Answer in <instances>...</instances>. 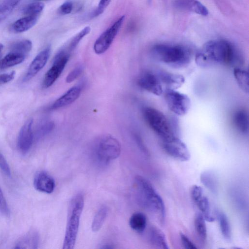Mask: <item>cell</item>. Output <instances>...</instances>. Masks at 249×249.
<instances>
[{
	"mask_svg": "<svg viewBox=\"0 0 249 249\" xmlns=\"http://www.w3.org/2000/svg\"><path fill=\"white\" fill-rule=\"evenodd\" d=\"M195 60L197 65L208 68L217 65L239 67L241 56L230 42L223 39L213 40L205 43L196 53Z\"/></svg>",
	"mask_w": 249,
	"mask_h": 249,
	"instance_id": "1",
	"label": "cell"
},
{
	"mask_svg": "<svg viewBox=\"0 0 249 249\" xmlns=\"http://www.w3.org/2000/svg\"><path fill=\"white\" fill-rule=\"evenodd\" d=\"M138 199L144 208L154 213L161 223L165 218L164 202L151 183L144 178L138 176L135 179Z\"/></svg>",
	"mask_w": 249,
	"mask_h": 249,
	"instance_id": "2",
	"label": "cell"
},
{
	"mask_svg": "<svg viewBox=\"0 0 249 249\" xmlns=\"http://www.w3.org/2000/svg\"><path fill=\"white\" fill-rule=\"evenodd\" d=\"M151 53L157 60L174 68H182L189 64L192 53L181 45L157 44L153 46Z\"/></svg>",
	"mask_w": 249,
	"mask_h": 249,
	"instance_id": "3",
	"label": "cell"
},
{
	"mask_svg": "<svg viewBox=\"0 0 249 249\" xmlns=\"http://www.w3.org/2000/svg\"><path fill=\"white\" fill-rule=\"evenodd\" d=\"M84 205L82 194H76L71 200L69 208L63 249H71L74 247Z\"/></svg>",
	"mask_w": 249,
	"mask_h": 249,
	"instance_id": "4",
	"label": "cell"
},
{
	"mask_svg": "<svg viewBox=\"0 0 249 249\" xmlns=\"http://www.w3.org/2000/svg\"><path fill=\"white\" fill-rule=\"evenodd\" d=\"M121 152L119 142L110 135H104L97 138L92 147L94 160L101 166L106 165L117 159Z\"/></svg>",
	"mask_w": 249,
	"mask_h": 249,
	"instance_id": "5",
	"label": "cell"
},
{
	"mask_svg": "<svg viewBox=\"0 0 249 249\" xmlns=\"http://www.w3.org/2000/svg\"><path fill=\"white\" fill-rule=\"evenodd\" d=\"M142 113L148 126L161 140L177 136L171 122L162 112L153 107H146Z\"/></svg>",
	"mask_w": 249,
	"mask_h": 249,
	"instance_id": "6",
	"label": "cell"
},
{
	"mask_svg": "<svg viewBox=\"0 0 249 249\" xmlns=\"http://www.w3.org/2000/svg\"><path fill=\"white\" fill-rule=\"evenodd\" d=\"M164 92L166 104L172 112L179 116L187 113L191 106V100L187 95L174 89Z\"/></svg>",
	"mask_w": 249,
	"mask_h": 249,
	"instance_id": "7",
	"label": "cell"
},
{
	"mask_svg": "<svg viewBox=\"0 0 249 249\" xmlns=\"http://www.w3.org/2000/svg\"><path fill=\"white\" fill-rule=\"evenodd\" d=\"M70 53L66 50L60 51L54 56L53 63L46 73L43 85L45 88L51 87L58 78L69 61Z\"/></svg>",
	"mask_w": 249,
	"mask_h": 249,
	"instance_id": "8",
	"label": "cell"
},
{
	"mask_svg": "<svg viewBox=\"0 0 249 249\" xmlns=\"http://www.w3.org/2000/svg\"><path fill=\"white\" fill-rule=\"evenodd\" d=\"M124 19L125 16H121L98 37L93 46V50L96 54H102L108 50L123 24Z\"/></svg>",
	"mask_w": 249,
	"mask_h": 249,
	"instance_id": "9",
	"label": "cell"
},
{
	"mask_svg": "<svg viewBox=\"0 0 249 249\" xmlns=\"http://www.w3.org/2000/svg\"><path fill=\"white\" fill-rule=\"evenodd\" d=\"M161 140L162 148L169 156L182 161L190 159V153L187 146L178 136Z\"/></svg>",
	"mask_w": 249,
	"mask_h": 249,
	"instance_id": "10",
	"label": "cell"
},
{
	"mask_svg": "<svg viewBox=\"0 0 249 249\" xmlns=\"http://www.w3.org/2000/svg\"><path fill=\"white\" fill-rule=\"evenodd\" d=\"M137 83L142 89L156 95H160L164 91L156 71L142 72L138 78Z\"/></svg>",
	"mask_w": 249,
	"mask_h": 249,
	"instance_id": "11",
	"label": "cell"
},
{
	"mask_svg": "<svg viewBox=\"0 0 249 249\" xmlns=\"http://www.w3.org/2000/svg\"><path fill=\"white\" fill-rule=\"evenodd\" d=\"M33 124L32 119L28 120L22 125L18 133L17 146L19 151L23 154L29 151L34 140Z\"/></svg>",
	"mask_w": 249,
	"mask_h": 249,
	"instance_id": "12",
	"label": "cell"
},
{
	"mask_svg": "<svg viewBox=\"0 0 249 249\" xmlns=\"http://www.w3.org/2000/svg\"><path fill=\"white\" fill-rule=\"evenodd\" d=\"M51 50V47L48 46L35 57L29 65L27 72L23 78L24 82L28 81L32 79L44 68L49 58Z\"/></svg>",
	"mask_w": 249,
	"mask_h": 249,
	"instance_id": "13",
	"label": "cell"
},
{
	"mask_svg": "<svg viewBox=\"0 0 249 249\" xmlns=\"http://www.w3.org/2000/svg\"><path fill=\"white\" fill-rule=\"evenodd\" d=\"M35 188L40 192L51 194L55 187L53 178L47 172L41 171L37 172L34 179Z\"/></svg>",
	"mask_w": 249,
	"mask_h": 249,
	"instance_id": "14",
	"label": "cell"
},
{
	"mask_svg": "<svg viewBox=\"0 0 249 249\" xmlns=\"http://www.w3.org/2000/svg\"><path fill=\"white\" fill-rule=\"evenodd\" d=\"M157 72L164 91L168 89L176 90L180 87L185 81L184 77L180 74L163 71Z\"/></svg>",
	"mask_w": 249,
	"mask_h": 249,
	"instance_id": "15",
	"label": "cell"
},
{
	"mask_svg": "<svg viewBox=\"0 0 249 249\" xmlns=\"http://www.w3.org/2000/svg\"><path fill=\"white\" fill-rule=\"evenodd\" d=\"M81 92V88L79 86L71 88L54 102L51 109H57L71 104L78 98Z\"/></svg>",
	"mask_w": 249,
	"mask_h": 249,
	"instance_id": "16",
	"label": "cell"
},
{
	"mask_svg": "<svg viewBox=\"0 0 249 249\" xmlns=\"http://www.w3.org/2000/svg\"><path fill=\"white\" fill-rule=\"evenodd\" d=\"M39 235L35 230H31L18 239L15 245V249H36L38 248Z\"/></svg>",
	"mask_w": 249,
	"mask_h": 249,
	"instance_id": "17",
	"label": "cell"
},
{
	"mask_svg": "<svg viewBox=\"0 0 249 249\" xmlns=\"http://www.w3.org/2000/svg\"><path fill=\"white\" fill-rule=\"evenodd\" d=\"M147 238L149 242L157 248L162 249L169 248L165 234L155 226H151L149 228Z\"/></svg>",
	"mask_w": 249,
	"mask_h": 249,
	"instance_id": "18",
	"label": "cell"
},
{
	"mask_svg": "<svg viewBox=\"0 0 249 249\" xmlns=\"http://www.w3.org/2000/svg\"><path fill=\"white\" fill-rule=\"evenodd\" d=\"M191 198L205 220L213 222L215 218L211 213L209 201L207 197L203 195V192L199 193Z\"/></svg>",
	"mask_w": 249,
	"mask_h": 249,
	"instance_id": "19",
	"label": "cell"
},
{
	"mask_svg": "<svg viewBox=\"0 0 249 249\" xmlns=\"http://www.w3.org/2000/svg\"><path fill=\"white\" fill-rule=\"evenodd\" d=\"M39 16H26L16 21L12 25L11 28L13 32L17 33L25 32L36 23Z\"/></svg>",
	"mask_w": 249,
	"mask_h": 249,
	"instance_id": "20",
	"label": "cell"
},
{
	"mask_svg": "<svg viewBox=\"0 0 249 249\" xmlns=\"http://www.w3.org/2000/svg\"><path fill=\"white\" fill-rule=\"evenodd\" d=\"M176 4L179 7L189 10L201 16H206L209 13L207 8L197 0H178Z\"/></svg>",
	"mask_w": 249,
	"mask_h": 249,
	"instance_id": "21",
	"label": "cell"
},
{
	"mask_svg": "<svg viewBox=\"0 0 249 249\" xmlns=\"http://www.w3.org/2000/svg\"><path fill=\"white\" fill-rule=\"evenodd\" d=\"M233 123L236 129L240 132L244 134L248 132L249 116L245 109H239L234 113Z\"/></svg>",
	"mask_w": 249,
	"mask_h": 249,
	"instance_id": "22",
	"label": "cell"
},
{
	"mask_svg": "<svg viewBox=\"0 0 249 249\" xmlns=\"http://www.w3.org/2000/svg\"><path fill=\"white\" fill-rule=\"evenodd\" d=\"M129 224L133 230L138 232H142L146 227V216L142 213L135 212L130 217Z\"/></svg>",
	"mask_w": 249,
	"mask_h": 249,
	"instance_id": "23",
	"label": "cell"
},
{
	"mask_svg": "<svg viewBox=\"0 0 249 249\" xmlns=\"http://www.w3.org/2000/svg\"><path fill=\"white\" fill-rule=\"evenodd\" d=\"M26 56L20 54L10 52L0 60V69L13 67L22 63Z\"/></svg>",
	"mask_w": 249,
	"mask_h": 249,
	"instance_id": "24",
	"label": "cell"
},
{
	"mask_svg": "<svg viewBox=\"0 0 249 249\" xmlns=\"http://www.w3.org/2000/svg\"><path fill=\"white\" fill-rule=\"evenodd\" d=\"M205 219L200 213H197L194 219L195 229L196 235L202 244L205 243L207 240V228Z\"/></svg>",
	"mask_w": 249,
	"mask_h": 249,
	"instance_id": "25",
	"label": "cell"
},
{
	"mask_svg": "<svg viewBox=\"0 0 249 249\" xmlns=\"http://www.w3.org/2000/svg\"><path fill=\"white\" fill-rule=\"evenodd\" d=\"M234 77L239 87L245 92L248 93L249 90L248 71L240 67L233 69Z\"/></svg>",
	"mask_w": 249,
	"mask_h": 249,
	"instance_id": "26",
	"label": "cell"
},
{
	"mask_svg": "<svg viewBox=\"0 0 249 249\" xmlns=\"http://www.w3.org/2000/svg\"><path fill=\"white\" fill-rule=\"evenodd\" d=\"M200 180L203 185L213 193H216L218 182L216 176L211 171H205L200 175Z\"/></svg>",
	"mask_w": 249,
	"mask_h": 249,
	"instance_id": "27",
	"label": "cell"
},
{
	"mask_svg": "<svg viewBox=\"0 0 249 249\" xmlns=\"http://www.w3.org/2000/svg\"><path fill=\"white\" fill-rule=\"evenodd\" d=\"M107 208L104 205L100 207L94 215L91 224V229L93 231H99L103 225L107 215Z\"/></svg>",
	"mask_w": 249,
	"mask_h": 249,
	"instance_id": "28",
	"label": "cell"
},
{
	"mask_svg": "<svg viewBox=\"0 0 249 249\" xmlns=\"http://www.w3.org/2000/svg\"><path fill=\"white\" fill-rule=\"evenodd\" d=\"M221 233L225 240L230 241L231 236L230 224L227 215L222 212L217 213Z\"/></svg>",
	"mask_w": 249,
	"mask_h": 249,
	"instance_id": "29",
	"label": "cell"
},
{
	"mask_svg": "<svg viewBox=\"0 0 249 249\" xmlns=\"http://www.w3.org/2000/svg\"><path fill=\"white\" fill-rule=\"evenodd\" d=\"M32 42L28 39H24L13 43L10 47V52L26 56L32 50Z\"/></svg>",
	"mask_w": 249,
	"mask_h": 249,
	"instance_id": "30",
	"label": "cell"
},
{
	"mask_svg": "<svg viewBox=\"0 0 249 249\" xmlns=\"http://www.w3.org/2000/svg\"><path fill=\"white\" fill-rule=\"evenodd\" d=\"M21 0H4L0 3V22L5 19Z\"/></svg>",
	"mask_w": 249,
	"mask_h": 249,
	"instance_id": "31",
	"label": "cell"
},
{
	"mask_svg": "<svg viewBox=\"0 0 249 249\" xmlns=\"http://www.w3.org/2000/svg\"><path fill=\"white\" fill-rule=\"evenodd\" d=\"M90 30L91 28L89 26H86L78 33L69 42L66 51L70 53L74 50L82 38L89 33Z\"/></svg>",
	"mask_w": 249,
	"mask_h": 249,
	"instance_id": "32",
	"label": "cell"
},
{
	"mask_svg": "<svg viewBox=\"0 0 249 249\" xmlns=\"http://www.w3.org/2000/svg\"><path fill=\"white\" fill-rule=\"evenodd\" d=\"M44 8V4L40 2H35L26 5L23 9L25 16H39Z\"/></svg>",
	"mask_w": 249,
	"mask_h": 249,
	"instance_id": "33",
	"label": "cell"
},
{
	"mask_svg": "<svg viewBox=\"0 0 249 249\" xmlns=\"http://www.w3.org/2000/svg\"><path fill=\"white\" fill-rule=\"evenodd\" d=\"M54 124L53 122L48 121L40 124L37 128L34 139L39 140L49 134L54 128Z\"/></svg>",
	"mask_w": 249,
	"mask_h": 249,
	"instance_id": "34",
	"label": "cell"
},
{
	"mask_svg": "<svg viewBox=\"0 0 249 249\" xmlns=\"http://www.w3.org/2000/svg\"><path fill=\"white\" fill-rule=\"evenodd\" d=\"M83 67L81 65L76 66L67 76L66 81L70 83L79 77L83 71Z\"/></svg>",
	"mask_w": 249,
	"mask_h": 249,
	"instance_id": "35",
	"label": "cell"
},
{
	"mask_svg": "<svg viewBox=\"0 0 249 249\" xmlns=\"http://www.w3.org/2000/svg\"><path fill=\"white\" fill-rule=\"evenodd\" d=\"M111 0H100L97 8L93 12L92 17H96L102 14L110 3Z\"/></svg>",
	"mask_w": 249,
	"mask_h": 249,
	"instance_id": "36",
	"label": "cell"
},
{
	"mask_svg": "<svg viewBox=\"0 0 249 249\" xmlns=\"http://www.w3.org/2000/svg\"><path fill=\"white\" fill-rule=\"evenodd\" d=\"M0 168L7 176H11L10 166L3 155L0 152Z\"/></svg>",
	"mask_w": 249,
	"mask_h": 249,
	"instance_id": "37",
	"label": "cell"
},
{
	"mask_svg": "<svg viewBox=\"0 0 249 249\" xmlns=\"http://www.w3.org/2000/svg\"><path fill=\"white\" fill-rule=\"evenodd\" d=\"M73 3L71 1H67L63 3L58 9V12L63 15L71 13L73 9Z\"/></svg>",
	"mask_w": 249,
	"mask_h": 249,
	"instance_id": "38",
	"label": "cell"
},
{
	"mask_svg": "<svg viewBox=\"0 0 249 249\" xmlns=\"http://www.w3.org/2000/svg\"><path fill=\"white\" fill-rule=\"evenodd\" d=\"M180 237L181 243L185 249H195L197 248L190 239L183 233H180Z\"/></svg>",
	"mask_w": 249,
	"mask_h": 249,
	"instance_id": "39",
	"label": "cell"
},
{
	"mask_svg": "<svg viewBox=\"0 0 249 249\" xmlns=\"http://www.w3.org/2000/svg\"><path fill=\"white\" fill-rule=\"evenodd\" d=\"M0 212L4 214L9 213V208L2 191L0 187Z\"/></svg>",
	"mask_w": 249,
	"mask_h": 249,
	"instance_id": "40",
	"label": "cell"
},
{
	"mask_svg": "<svg viewBox=\"0 0 249 249\" xmlns=\"http://www.w3.org/2000/svg\"><path fill=\"white\" fill-rule=\"evenodd\" d=\"M16 72L12 71L9 73H5L0 74V85L7 83L15 78Z\"/></svg>",
	"mask_w": 249,
	"mask_h": 249,
	"instance_id": "41",
	"label": "cell"
},
{
	"mask_svg": "<svg viewBox=\"0 0 249 249\" xmlns=\"http://www.w3.org/2000/svg\"><path fill=\"white\" fill-rule=\"evenodd\" d=\"M3 49V45L2 44L0 43V60L2 58V51Z\"/></svg>",
	"mask_w": 249,
	"mask_h": 249,
	"instance_id": "42",
	"label": "cell"
}]
</instances>
